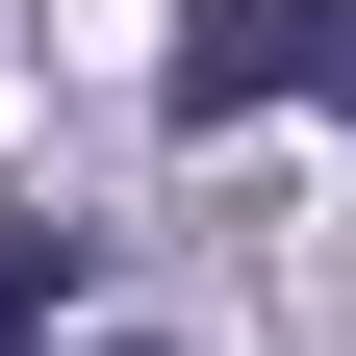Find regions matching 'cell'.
<instances>
[{"mask_svg": "<svg viewBox=\"0 0 356 356\" xmlns=\"http://www.w3.org/2000/svg\"><path fill=\"white\" fill-rule=\"evenodd\" d=\"M153 102H178V127H254V102H331V127H356V0H178Z\"/></svg>", "mask_w": 356, "mask_h": 356, "instance_id": "cell-1", "label": "cell"}, {"mask_svg": "<svg viewBox=\"0 0 356 356\" xmlns=\"http://www.w3.org/2000/svg\"><path fill=\"white\" fill-rule=\"evenodd\" d=\"M51 280H76V229H0V356H51Z\"/></svg>", "mask_w": 356, "mask_h": 356, "instance_id": "cell-2", "label": "cell"}, {"mask_svg": "<svg viewBox=\"0 0 356 356\" xmlns=\"http://www.w3.org/2000/svg\"><path fill=\"white\" fill-rule=\"evenodd\" d=\"M76 356H153V331H76Z\"/></svg>", "mask_w": 356, "mask_h": 356, "instance_id": "cell-3", "label": "cell"}]
</instances>
